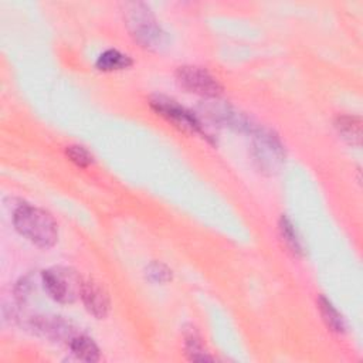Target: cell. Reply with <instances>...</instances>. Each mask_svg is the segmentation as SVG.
<instances>
[{"label":"cell","mask_w":363,"mask_h":363,"mask_svg":"<svg viewBox=\"0 0 363 363\" xmlns=\"http://www.w3.org/2000/svg\"><path fill=\"white\" fill-rule=\"evenodd\" d=\"M177 82L189 92L203 95L207 98H216L221 92L218 81L204 68L194 65L180 67L176 72Z\"/></svg>","instance_id":"cell-5"},{"label":"cell","mask_w":363,"mask_h":363,"mask_svg":"<svg viewBox=\"0 0 363 363\" xmlns=\"http://www.w3.org/2000/svg\"><path fill=\"white\" fill-rule=\"evenodd\" d=\"M152 106L157 113H160L163 118H166L180 129L189 130L191 133L201 132V123L199 122V119L174 101L159 96L155 101H152Z\"/></svg>","instance_id":"cell-6"},{"label":"cell","mask_w":363,"mask_h":363,"mask_svg":"<svg viewBox=\"0 0 363 363\" xmlns=\"http://www.w3.org/2000/svg\"><path fill=\"white\" fill-rule=\"evenodd\" d=\"M319 309L322 313L323 320L326 322L328 328H330L333 332H343L345 330V322L342 315L337 312V309L330 303V301H328L325 296H319Z\"/></svg>","instance_id":"cell-12"},{"label":"cell","mask_w":363,"mask_h":363,"mask_svg":"<svg viewBox=\"0 0 363 363\" xmlns=\"http://www.w3.org/2000/svg\"><path fill=\"white\" fill-rule=\"evenodd\" d=\"M132 64L129 55L118 51V50H106L98 57L96 67L101 71H118L125 69Z\"/></svg>","instance_id":"cell-10"},{"label":"cell","mask_w":363,"mask_h":363,"mask_svg":"<svg viewBox=\"0 0 363 363\" xmlns=\"http://www.w3.org/2000/svg\"><path fill=\"white\" fill-rule=\"evenodd\" d=\"M252 155L262 172L274 173L279 170L285 160V150L279 138L268 129H261L252 139Z\"/></svg>","instance_id":"cell-4"},{"label":"cell","mask_w":363,"mask_h":363,"mask_svg":"<svg viewBox=\"0 0 363 363\" xmlns=\"http://www.w3.org/2000/svg\"><path fill=\"white\" fill-rule=\"evenodd\" d=\"M146 277L153 282H166L172 278L170 271L163 264H150L146 269Z\"/></svg>","instance_id":"cell-16"},{"label":"cell","mask_w":363,"mask_h":363,"mask_svg":"<svg viewBox=\"0 0 363 363\" xmlns=\"http://www.w3.org/2000/svg\"><path fill=\"white\" fill-rule=\"evenodd\" d=\"M186 349H187V353L190 354L191 360H201V362H204V360H211L213 359L204 350L200 339L197 336H194V335H191V336H189L186 339Z\"/></svg>","instance_id":"cell-15"},{"label":"cell","mask_w":363,"mask_h":363,"mask_svg":"<svg viewBox=\"0 0 363 363\" xmlns=\"http://www.w3.org/2000/svg\"><path fill=\"white\" fill-rule=\"evenodd\" d=\"M69 347L72 353L84 362L99 360V349L95 342L86 335H75L69 340Z\"/></svg>","instance_id":"cell-9"},{"label":"cell","mask_w":363,"mask_h":363,"mask_svg":"<svg viewBox=\"0 0 363 363\" xmlns=\"http://www.w3.org/2000/svg\"><path fill=\"white\" fill-rule=\"evenodd\" d=\"M279 233L282 237V241L285 242V245L288 247V250L291 252H294L295 255L302 254V242L296 234V230L294 228L292 223L286 218L282 217L281 223H279Z\"/></svg>","instance_id":"cell-13"},{"label":"cell","mask_w":363,"mask_h":363,"mask_svg":"<svg viewBox=\"0 0 363 363\" xmlns=\"http://www.w3.org/2000/svg\"><path fill=\"white\" fill-rule=\"evenodd\" d=\"M85 308L95 318H104L109 311V298L105 289L94 281H82L81 294H79Z\"/></svg>","instance_id":"cell-7"},{"label":"cell","mask_w":363,"mask_h":363,"mask_svg":"<svg viewBox=\"0 0 363 363\" xmlns=\"http://www.w3.org/2000/svg\"><path fill=\"white\" fill-rule=\"evenodd\" d=\"M126 21L132 35L145 47L159 48L164 43V33L155 20L150 9L142 3L128 6Z\"/></svg>","instance_id":"cell-2"},{"label":"cell","mask_w":363,"mask_h":363,"mask_svg":"<svg viewBox=\"0 0 363 363\" xmlns=\"http://www.w3.org/2000/svg\"><path fill=\"white\" fill-rule=\"evenodd\" d=\"M13 223L16 230L33 244L48 248L58 238L55 220L44 210L33 206H21L14 211Z\"/></svg>","instance_id":"cell-1"},{"label":"cell","mask_w":363,"mask_h":363,"mask_svg":"<svg viewBox=\"0 0 363 363\" xmlns=\"http://www.w3.org/2000/svg\"><path fill=\"white\" fill-rule=\"evenodd\" d=\"M336 128L343 139L350 143H360L362 122L357 116H340L336 122Z\"/></svg>","instance_id":"cell-11"},{"label":"cell","mask_w":363,"mask_h":363,"mask_svg":"<svg viewBox=\"0 0 363 363\" xmlns=\"http://www.w3.org/2000/svg\"><path fill=\"white\" fill-rule=\"evenodd\" d=\"M41 277L44 289L57 302L69 303L81 294L82 281L68 268H51L44 271Z\"/></svg>","instance_id":"cell-3"},{"label":"cell","mask_w":363,"mask_h":363,"mask_svg":"<svg viewBox=\"0 0 363 363\" xmlns=\"http://www.w3.org/2000/svg\"><path fill=\"white\" fill-rule=\"evenodd\" d=\"M33 325L43 336L52 340H71V337L75 336L71 323L60 316H41L34 319Z\"/></svg>","instance_id":"cell-8"},{"label":"cell","mask_w":363,"mask_h":363,"mask_svg":"<svg viewBox=\"0 0 363 363\" xmlns=\"http://www.w3.org/2000/svg\"><path fill=\"white\" fill-rule=\"evenodd\" d=\"M67 156L71 162H74L77 166L86 167L92 163V155L84 147L78 145H72L67 147Z\"/></svg>","instance_id":"cell-14"}]
</instances>
